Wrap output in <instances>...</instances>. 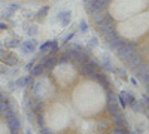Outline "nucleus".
Masks as SVG:
<instances>
[{
    "label": "nucleus",
    "instance_id": "nucleus-16",
    "mask_svg": "<svg viewBox=\"0 0 149 134\" xmlns=\"http://www.w3.org/2000/svg\"><path fill=\"white\" fill-rule=\"evenodd\" d=\"M113 124H115V127H119V128H127V118H125V115H118V116H113Z\"/></svg>",
    "mask_w": 149,
    "mask_h": 134
},
{
    "label": "nucleus",
    "instance_id": "nucleus-38",
    "mask_svg": "<svg viewBox=\"0 0 149 134\" xmlns=\"http://www.w3.org/2000/svg\"><path fill=\"white\" fill-rule=\"evenodd\" d=\"M8 90H9V91H15V90H17V83H15V81H10V82L8 83Z\"/></svg>",
    "mask_w": 149,
    "mask_h": 134
},
{
    "label": "nucleus",
    "instance_id": "nucleus-34",
    "mask_svg": "<svg viewBox=\"0 0 149 134\" xmlns=\"http://www.w3.org/2000/svg\"><path fill=\"white\" fill-rule=\"evenodd\" d=\"M113 134H130V131H128L127 128H119V127H116V128L113 130Z\"/></svg>",
    "mask_w": 149,
    "mask_h": 134
},
{
    "label": "nucleus",
    "instance_id": "nucleus-48",
    "mask_svg": "<svg viewBox=\"0 0 149 134\" xmlns=\"http://www.w3.org/2000/svg\"><path fill=\"white\" fill-rule=\"evenodd\" d=\"M0 49H2V43H0Z\"/></svg>",
    "mask_w": 149,
    "mask_h": 134
},
{
    "label": "nucleus",
    "instance_id": "nucleus-35",
    "mask_svg": "<svg viewBox=\"0 0 149 134\" xmlns=\"http://www.w3.org/2000/svg\"><path fill=\"white\" fill-rule=\"evenodd\" d=\"M24 106H26V109H30V110H31V107L34 106V100H33V99H29V100H26Z\"/></svg>",
    "mask_w": 149,
    "mask_h": 134
},
{
    "label": "nucleus",
    "instance_id": "nucleus-47",
    "mask_svg": "<svg viewBox=\"0 0 149 134\" xmlns=\"http://www.w3.org/2000/svg\"><path fill=\"white\" fill-rule=\"evenodd\" d=\"M26 134H31V131H30V130H27V131H26Z\"/></svg>",
    "mask_w": 149,
    "mask_h": 134
},
{
    "label": "nucleus",
    "instance_id": "nucleus-31",
    "mask_svg": "<svg viewBox=\"0 0 149 134\" xmlns=\"http://www.w3.org/2000/svg\"><path fill=\"white\" fill-rule=\"evenodd\" d=\"M86 45H88L90 49H94V48L98 45V39H97V37H91V39L88 40V43H86Z\"/></svg>",
    "mask_w": 149,
    "mask_h": 134
},
{
    "label": "nucleus",
    "instance_id": "nucleus-5",
    "mask_svg": "<svg viewBox=\"0 0 149 134\" xmlns=\"http://www.w3.org/2000/svg\"><path fill=\"white\" fill-rule=\"evenodd\" d=\"M110 5V0H94L93 6L90 9V14H97V12H104Z\"/></svg>",
    "mask_w": 149,
    "mask_h": 134
},
{
    "label": "nucleus",
    "instance_id": "nucleus-23",
    "mask_svg": "<svg viewBox=\"0 0 149 134\" xmlns=\"http://www.w3.org/2000/svg\"><path fill=\"white\" fill-rule=\"evenodd\" d=\"M2 116H5V119H9V118H14V116H17V110H15V107L10 104V106L6 109V110L3 112V115H2Z\"/></svg>",
    "mask_w": 149,
    "mask_h": 134
},
{
    "label": "nucleus",
    "instance_id": "nucleus-28",
    "mask_svg": "<svg viewBox=\"0 0 149 134\" xmlns=\"http://www.w3.org/2000/svg\"><path fill=\"white\" fill-rule=\"evenodd\" d=\"M113 73H115V75L116 76H119L121 79H124V81H127V72L125 70H124V69H113Z\"/></svg>",
    "mask_w": 149,
    "mask_h": 134
},
{
    "label": "nucleus",
    "instance_id": "nucleus-11",
    "mask_svg": "<svg viewBox=\"0 0 149 134\" xmlns=\"http://www.w3.org/2000/svg\"><path fill=\"white\" fill-rule=\"evenodd\" d=\"M6 124H8V128L12 131V133H17L21 130V121L18 116H14V118H9L6 119Z\"/></svg>",
    "mask_w": 149,
    "mask_h": 134
},
{
    "label": "nucleus",
    "instance_id": "nucleus-18",
    "mask_svg": "<svg viewBox=\"0 0 149 134\" xmlns=\"http://www.w3.org/2000/svg\"><path fill=\"white\" fill-rule=\"evenodd\" d=\"M106 72H113V67H112V63H110V58L107 55H103L102 57V64H100Z\"/></svg>",
    "mask_w": 149,
    "mask_h": 134
},
{
    "label": "nucleus",
    "instance_id": "nucleus-15",
    "mask_svg": "<svg viewBox=\"0 0 149 134\" xmlns=\"http://www.w3.org/2000/svg\"><path fill=\"white\" fill-rule=\"evenodd\" d=\"M48 12H49V6H42L39 10H37V14L34 15L36 17V21L37 22H43L48 17Z\"/></svg>",
    "mask_w": 149,
    "mask_h": 134
},
{
    "label": "nucleus",
    "instance_id": "nucleus-7",
    "mask_svg": "<svg viewBox=\"0 0 149 134\" xmlns=\"http://www.w3.org/2000/svg\"><path fill=\"white\" fill-rule=\"evenodd\" d=\"M143 63H145V61H143V57H142V54H139V52H137V54H136V55H134V57L130 60V61H128L127 64H128V69H130V70L136 72V70H137V69H139Z\"/></svg>",
    "mask_w": 149,
    "mask_h": 134
},
{
    "label": "nucleus",
    "instance_id": "nucleus-21",
    "mask_svg": "<svg viewBox=\"0 0 149 134\" xmlns=\"http://www.w3.org/2000/svg\"><path fill=\"white\" fill-rule=\"evenodd\" d=\"M21 45L19 39H6L5 40V46L9 48V49H14V48H18Z\"/></svg>",
    "mask_w": 149,
    "mask_h": 134
},
{
    "label": "nucleus",
    "instance_id": "nucleus-4",
    "mask_svg": "<svg viewBox=\"0 0 149 134\" xmlns=\"http://www.w3.org/2000/svg\"><path fill=\"white\" fill-rule=\"evenodd\" d=\"M0 61H2L3 64H6V66H17L19 63V60H18L17 55H14L12 52L0 49Z\"/></svg>",
    "mask_w": 149,
    "mask_h": 134
},
{
    "label": "nucleus",
    "instance_id": "nucleus-42",
    "mask_svg": "<svg viewBox=\"0 0 149 134\" xmlns=\"http://www.w3.org/2000/svg\"><path fill=\"white\" fill-rule=\"evenodd\" d=\"M33 67H34V61H30V63H27V66H26L27 70H31Z\"/></svg>",
    "mask_w": 149,
    "mask_h": 134
},
{
    "label": "nucleus",
    "instance_id": "nucleus-3",
    "mask_svg": "<svg viewBox=\"0 0 149 134\" xmlns=\"http://www.w3.org/2000/svg\"><path fill=\"white\" fill-rule=\"evenodd\" d=\"M113 28H115V19H113V17H112V15L107 17V18H106L104 21H102L100 24H95V30H97V33L100 34L102 37H103L106 33L112 31Z\"/></svg>",
    "mask_w": 149,
    "mask_h": 134
},
{
    "label": "nucleus",
    "instance_id": "nucleus-19",
    "mask_svg": "<svg viewBox=\"0 0 149 134\" xmlns=\"http://www.w3.org/2000/svg\"><path fill=\"white\" fill-rule=\"evenodd\" d=\"M45 72V67L39 63V64H37V66H34L31 70H30V76L31 78H36V76H40L42 75V73Z\"/></svg>",
    "mask_w": 149,
    "mask_h": 134
},
{
    "label": "nucleus",
    "instance_id": "nucleus-10",
    "mask_svg": "<svg viewBox=\"0 0 149 134\" xmlns=\"http://www.w3.org/2000/svg\"><path fill=\"white\" fill-rule=\"evenodd\" d=\"M125 42H127V40L124 39V37H121V36H116V37H113L110 42H107V46H109V49H112V51L116 52Z\"/></svg>",
    "mask_w": 149,
    "mask_h": 134
},
{
    "label": "nucleus",
    "instance_id": "nucleus-20",
    "mask_svg": "<svg viewBox=\"0 0 149 134\" xmlns=\"http://www.w3.org/2000/svg\"><path fill=\"white\" fill-rule=\"evenodd\" d=\"M18 9H21V5L19 3H10L9 6H8V9L5 10V17H10L14 12H17Z\"/></svg>",
    "mask_w": 149,
    "mask_h": 134
},
{
    "label": "nucleus",
    "instance_id": "nucleus-32",
    "mask_svg": "<svg viewBox=\"0 0 149 134\" xmlns=\"http://www.w3.org/2000/svg\"><path fill=\"white\" fill-rule=\"evenodd\" d=\"M42 107H43V104H42V101H39V103H36V104L31 107V112H33V113H39V112L42 110Z\"/></svg>",
    "mask_w": 149,
    "mask_h": 134
},
{
    "label": "nucleus",
    "instance_id": "nucleus-44",
    "mask_svg": "<svg viewBox=\"0 0 149 134\" xmlns=\"http://www.w3.org/2000/svg\"><path fill=\"white\" fill-rule=\"evenodd\" d=\"M143 113H145V115H146V118L149 119V107H145V109H143Z\"/></svg>",
    "mask_w": 149,
    "mask_h": 134
},
{
    "label": "nucleus",
    "instance_id": "nucleus-39",
    "mask_svg": "<svg viewBox=\"0 0 149 134\" xmlns=\"http://www.w3.org/2000/svg\"><path fill=\"white\" fill-rule=\"evenodd\" d=\"M9 70H8V66L6 64H0V75H6V73H8Z\"/></svg>",
    "mask_w": 149,
    "mask_h": 134
},
{
    "label": "nucleus",
    "instance_id": "nucleus-17",
    "mask_svg": "<svg viewBox=\"0 0 149 134\" xmlns=\"http://www.w3.org/2000/svg\"><path fill=\"white\" fill-rule=\"evenodd\" d=\"M30 79H31V76H21V78H18V79L15 81L17 88H26L27 85L30 83Z\"/></svg>",
    "mask_w": 149,
    "mask_h": 134
},
{
    "label": "nucleus",
    "instance_id": "nucleus-12",
    "mask_svg": "<svg viewBox=\"0 0 149 134\" xmlns=\"http://www.w3.org/2000/svg\"><path fill=\"white\" fill-rule=\"evenodd\" d=\"M57 19L60 21V24H61L63 27H67L69 24H70V21H72V12H70V10H63V12H60L58 17H57Z\"/></svg>",
    "mask_w": 149,
    "mask_h": 134
},
{
    "label": "nucleus",
    "instance_id": "nucleus-26",
    "mask_svg": "<svg viewBox=\"0 0 149 134\" xmlns=\"http://www.w3.org/2000/svg\"><path fill=\"white\" fill-rule=\"evenodd\" d=\"M51 42H52V40H46V42H43V43L40 45L39 49H40V52H42V54H49V48H51Z\"/></svg>",
    "mask_w": 149,
    "mask_h": 134
},
{
    "label": "nucleus",
    "instance_id": "nucleus-8",
    "mask_svg": "<svg viewBox=\"0 0 149 134\" xmlns=\"http://www.w3.org/2000/svg\"><path fill=\"white\" fill-rule=\"evenodd\" d=\"M36 48H37V43H36L34 39H30V40H26V42L21 43L22 54H33L36 51Z\"/></svg>",
    "mask_w": 149,
    "mask_h": 134
},
{
    "label": "nucleus",
    "instance_id": "nucleus-45",
    "mask_svg": "<svg viewBox=\"0 0 149 134\" xmlns=\"http://www.w3.org/2000/svg\"><path fill=\"white\" fill-rule=\"evenodd\" d=\"M131 83H133V85H137V81H136V79L133 78V79H131Z\"/></svg>",
    "mask_w": 149,
    "mask_h": 134
},
{
    "label": "nucleus",
    "instance_id": "nucleus-9",
    "mask_svg": "<svg viewBox=\"0 0 149 134\" xmlns=\"http://www.w3.org/2000/svg\"><path fill=\"white\" fill-rule=\"evenodd\" d=\"M40 64L45 67V70H52L54 67H57V66H58V60H57L54 55H49V57L42 58Z\"/></svg>",
    "mask_w": 149,
    "mask_h": 134
},
{
    "label": "nucleus",
    "instance_id": "nucleus-25",
    "mask_svg": "<svg viewBox=\"0 0 149 134\" xmlns=\"http://www.w3.org/2000/svg\"><path fill=\"white\" fill-rule=\"evenodd\" d=\"M70 61V51H67V52H64L63 55H61V58L58 60V66H61V64H67Z\"/></svg>",
    "mask_w": 149,
    "mask_h": 134
},
{
    "label": "nucleus",
    "instance_id": "nucleus-41",
    "mask_svg": "<svg viewBox=\"0 0 149 134\" xmlns=\"http://www.w3.org/2000/svg\"><path fill=\"white\" fill-rule=\"evenodd\" d=\"M5 30H8V26L5 22H0V31H5Z\"/></svg>",
    "mask_w": 149,
    "mask_h": 134
},
{
    "label": "nucleus",
    "instance_id": "nucleus-13",
    "mask_svg": "<svg viewBox=\"0 0 149 134\" xmlns=\"http://www.w3.org/2000/svg\"><path fill=\"white\" fill-rule=\"evenodd\" d=\"M93 79H95V81H97L98 83H100L106 91L110 88V82H109V79H107V76L104 75V73H98V72H97L95 75H94V78H93Z\"/></svg>",
    "mask_w": 149,
    "mask_h": 134
},
{
    "label": "nucleus",
    "instance_id": "nucleus-24",
    "mask_svg": "<svg viewBox=\"0 0 149 134\" xmlns=\"http://www.w3.org/2000/svg\"><path fill=\"white\" fill-rule=\"evenodd\" d=\"M116 36H118V33H116V28H113L112 31H109V33H106V34L103 36V40L107 43V42H110V40L113 39V37H116Z\"/></svg>",
    "mask_w": 149,
    "mask_h": 134
},
{
    "label": "nucleus",
    "instance_id": "nucleus-30",
    "mask_svg": "<svg viewBox=\"0 0 149 134\" xmlns=\"http://www.w3.org/2000/svg\"><path fill=\"white\" fill-rule=\"evenodd\" d=\"M88 28H90L88 27V22H86L85 19H81L79 21V31L81 33H86V31H88Z\"/></svg>",
    "mask_w": 149,
    "mask_h": 134
},
{
    "label": "nucleus",
    "instance_id": "nucleus-1",
    "mask_svg": "<svg viewBox=\"0 0 149 134\" xmlns=\"http://www.w3.org/2000/svg\"><path fill=\"white\" fill-rule=\"evenodd\" d=\"M136 54H137V43H136V42H128V40L116 51L118 58L121 60L122 63H125V64L130 61Z\"/></svg>",
    "mask_w": 149,
    "mask_h": 134
},
{
    "label": "nucleus",
    "instance_id": "nucleus-29",
    "mask_svg": "<svg viewBox=\"0 0 149 134\" xmlns=\"http://www.w3.org/2000/svg\"><path fill=\"white\" fill-rule=\"evenodd\" d=\"M10 106V101H9V99H6V100H3V101H0V115H3V112L6 110V109Z\"/></svg>",
    "mask_w": 149,
    "mask_h": 134
},
{
    "label": "nucleus",
    "instance_id": "nucleus-37",
    "mask_svg": "<svg viewBox=\"0 0 149 134\" xmlns=\"http://www.w3.org/2000/svg\"><path fill=\"white\" fill-rule=\"evenodd\" d=\"M40 134H54V131L45 125V127H42V128H40Z\"/></svg>",
    "mask_w": 149,
    "mask_h": 134
},
{
    "label": "nucleus",
    "instance_id": "nucleus-36",
    "mask_svg": "<svg viewBox=\"0 0 149 134\" xmlns=\"http://www.w3.org/2000/svg\"><path fill=\"white\" fill-rule=\"evenodd\" d=\"M140 101H142V104H143L145 107H149V97H148L146 94L142 95V100H140Z\"/></svg>",
    "mask_w": 149,
    "mask_h": 134
},
{
    "label": "nucleus",
    "instance_id": "nucleus-43",
    "mask_svg": "<svg viewBox=\"0 0 149 134\" xmlns=\"http://www.w3.org/2000/svg\"><path fill=\"white\" fill-rule=\"evenodd\" d=\"M8 97H6V94L5 92H0V101H3V100H6Z\"/></svg>",
    "mask_w": 149,
    "mask_h": 134
},
{
    "label": "nucleus",
    "instance_id": "nucleus-40",
    "mask_svg": "<svg viewBox=\"0 0 149 134\" xmlns=\"http://www.w3.org/2000/svg\"><path fill=\"white\" fill-rule=\"evenodd\" d=\"M73 37H74V33H69V34L66 36V37L63 39V43H64V45H66V43H69V42H70V39H73Z\"/></svg>",
    "mask_w": 149,
    "mask_h": 134
},
{
    "label": "nucleus",
    "instance_id": "nucleus-2",
    "mask_svg": "<svg viewBox=\"0 0 149 134\" xmlns=\"http://www.w3.org/2000/svg\"><path fill=\"white\" fill-rule=\"evenodd\" d=\"M100 67V63L97 61V60H94V58H88V61L86 63H84L82 66H79V72H81V75L84 76V78H94V75L97 73V69Z\"/></svg>",
    "mask_w": 149,
    "mask_h": 134
},
{
    "label": "nucleus",
    "instance_id": "nucleus-46",
    "mask_svg": "<svg viewBox=\"0 0 149 134\" xmlns=\"http://www.w3.org/2000/svg\"><path fill=\"white\" fill-rule=\"evenodd\" d=\"M145 85H146V91H148V92H149V81H148V82H146V83H145Z\"/></svg>",
    "mask_w": 149,
    "mask_h": 134
},
{
    "label": "nucleus",
    "instance_id": "nucleus-27",
    "mask_svg": "<svg viewBox=\"0 0 149 134\" xmlns=\"http://www.w3.org/2000/svg\"><path fill=\"white\" fill-rule=\"evenodd\" d=\"M36 124H37V127L39 128H42V127H45L46 124H45V118H43V115L39 112V113H36Z\"/></svg>",
    "mask_w": 149,
    "mask_h": 134
},
{
    "label": "nucleus",
    "instance_id": "nucleus-14",
    "mask_svg": "<svg viewBox=\"0 0 149 134\" xmlns=\"http://www.w3.org/2000/svg\"><path fill=\"white\" fill-rule=\"evenodd\" d=\"M107 110H109V113H110V116H112V118L124 113V112L121 110V107L116 104V101H112V103H109V104H107Z\"/></svg>",
    "mask_w": 149,
    "mask_h": 134
},
{
    "label": "nucleus",
    "instance_id": "nucleus-6",
    "mask_svg": "<svg viewBox=\"0 0 149 134\" xmlns=\"http://www.w3.org/2000/svg\"><path fill=\"white\" fill-rule=\"evenodd\" d=\"M118 100H119L121 107H127V106H131V103H133L136 99H134L133 94H130V92H127V91H121V92L118 94Z\"/></svg>",
    "mask_w": 149,
    "mask_h": 134
},
{
    "label": "nucleus",
    "instance_id": "nucleus-33",
    "mask_svg": "<svg viewBox=\"0 0 149 134\" xmlns=\"http://www.w3.org/2000/svg\"><path fill=\"white\" fill-rule=\"evenodd\" d=\"M37 31H39V30H37V26H30V27L27 28V34H29V36H36Z\"/></svg>",
    "mask_w": 149,
    "mask_h": 134
},
{
    "label": "nucleus",
    "instance_id": "nucleus-22",
    "mask_svg": "<svg viewBox=\"0 0 149 134\" xmlns=\"http://www.w3.org/2000/svg\"><path fill=\"white\" fill-rule=\"evenodd\" d=\"M130 107L133 109V112H136V113H142L143 109H145V106L142 104V101H137V100H134V101L131 103Z\"/></svg>",
    "mask_w": 149,
    "mask_h": 134
}]
</instances>
